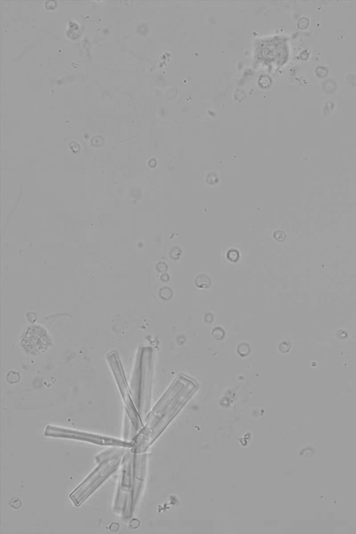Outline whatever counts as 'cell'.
Returning <instances> with one entry per match:
<instances>
[{"label":"cell","instance_id":"3957f363","mask_svg":"<svg viewBox=\"0 0 356 534\" xmlns=\"http://www.w3.org/2000/svg\"><path fill=\"white\" fill-rule=\"evenodd\" d=\"M121 476L115 497L114 511L122 518L132 517L136 503L134 499V453L131 449L125 451L122 458Z\"/></svg>","mask_w":356,"mask_h":534},{"label":"cell","instance_id":"277c9868","mask_svg":"<svg viewBox=\"0 0 356 534\" xmlns=\"http://www.w3.org/2000/svg\"><path fill=\"white\" fill-rule=\"evenodd\" d=\"M44 435L48 437L79 440L99 446H109L126 448H131L134 446L133 441L122 440L108 436L51 425L46 427Z\"/></svg>","mask_w":356,"mask_h":534},{"label":"cell","instance_id":"5b68a950","mask_svg":"<svg viewBox=\"0 0 356 534\" xmlns=\"http://www.w3.org/2000/svg\"><path fill=\"white\" fill-rule=\"evenodd\" d=\"M51 343L47 330L40 325L29 327L20 342L22 348L29 355H37L44 352Z\"/></svg>","mask_w":356,"mask_h":534},{"label":"cell","instance_id":"6da1fadb","mask_svg":"<svg viewBox=\"0 0 356 534\" xmlns=\"http://www.w3.org/2000/svg\"><path fill=\"white\" fill-rule=\"evenodd\" d=\"M197 382L179 375L171 384L145 419L143 427L136 433L130 448L143 453L155 442L170 421L197 389Z\"/></svg>","mask_w":356,"mask_h":534},{"label":"cell","instance_id":"7a4b0ae2","mask_svg":"<svg viewBox=\"0 0 356 534\" xmlns=\"http://www.w3.org/2000/svg\"><path fill=\"white\" fill-rule=\"evenodd\" d=\"M121 449L105 458L74 490L70 499L76 507L80 506L119 467L124 451Z\"/></svg>","mask_w":356,"mask_h":534}]
</instances>
